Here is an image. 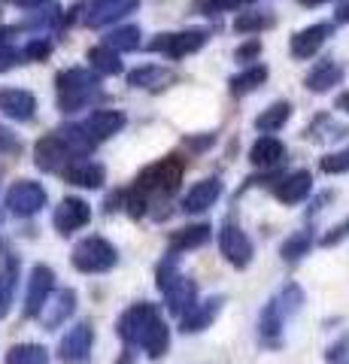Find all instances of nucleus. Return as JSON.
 Wrapping results in <instances>:
<instances>
[{"mask_svg":"<svg viewBox=\"0 0 349 364\" xmlns=\"http://www.w3.org/2000/svg\"><path fill=\"white\" fill-rule=\"evenodd\" d=\"M267 79V70L264 67H249V70H243L240 76H231V95H249V91H255L258 85H262Z\"/></svg>","mask_w":349,"mask_h":364,"instance_id":"obj_27","label":"nucleus"},{"mask_svg":"<svg viewBox=\"0 0 349 364\" xmlns=\"http://www.w3.org/2000/svg\"><path fill=\"white\" fill-rule=\"evenodd\" d=\"M0 149H4V152L18 149V140H16V136L9 134V131H4V128H0Z\"/></svg>","mask_w":349,"mask_h":364,"instance_id":"obj_37","label":"nucleus"},{"mask_svg":"<svg viewBox=\"0 0 349 364\" xmlns=\"http://www.w3.org/2000/svg\"><path fill=\"white\" fill-rule=\"evenodd\" d=\"M310 191H313V176L307 170H295V173L270 182V195H274L279 203H286V207H295V203L307 200Z\"/></svg>","mask_w":349,"mask_h":364,"instance_id":"obj_7","label":"nucleus"},{"mask_svg":"<svg viewBox=\"0 0 349 364\" xmlns=\"http://www.w3.org/2000/svg\"><path fill=\"white\" fill-rule=\"evenodd\" d=\"M92 343H95L92 325H76L73 331L61 340V358L64 361H85L88 352H92Z\"/></svg>","mask_w":349,"mask_h":364,"instance_id":"obj_15","label":"nucleus"},{"mask_svg":"<svg viewBox=\"0 0 349 364\" xmlns=\"http://www.w3.org/2000/svg\"><path fill=\"white\" fill-rule=\"evenodd\" d=\"M328 33H331L328 25H316V28H310V31L295 33V40H291V55H295V58H313Z\"/></svg>","mask_w":349,"mask_h":364,"instance_id":"obj_19","label":"nucleus"},{"mask_svg":"<svg viewBox=\"0 0 349 364\" xmlns=\"http://www.w3.org/2000/svg\"><path fill=\"white\" fill-rule=\"evenodd\" d=\"M52 291V270L49 267H37L33 270V279H31V291H28V316H37L43 310V304H46Z\"/></svg>","mask_w":349,"mask_h":364,"instance_id":"obj_21","label":"nucleus"},{"mask_svg":"<svg viewBox=\"0 0 349 364\" xmlns=\"http://www.w3.org/2000/svg\"><path fill=\"white\" fill-rule=\"evenodd\" d=\"M183 173H186V161L183 158H161V161H155L143 170V173L134 179V195H140L143 200L149 198H171L173 191L179 188V182H183Z\"/></svg>","mask_w":349,"mask_h":364,"instance_id":"obj_3","label":"nucleus"},{"mask_svg":"<svg viewBox=\"0 0 349 364\" xmlns=\"http://www.w3.org/2000/svg\"><path fill=\"white\" fill-rule=\"evenodd\" d=\"M155 286L164 294V304H167V313L173 316H186L191 306L198 304V286L191 277H183L176 267V255L167 252L159 267H155Z\"/></svg>","mask_w":349,"mask_h":364,"instance_id":"obj_2","label":"nucleus"},{"mask_svg":"<svg viewBox=\"0 0 349 364\" xmlns=\"http://www.w3.org/2000/svg\"><path fill=\"white\" fill-rule=\"evenodd\" d=\"M73 291H64L61 294V298H58V310H55V316L49 318V325H58L61 322V318H67V316H70L73 313Z\"/></svg>","mask_w":349,"mask_h":364,"instance_id":"obj_33","label":"nucleus"},{"mask_svg":"<svg viewBox=\"0 0 349 364\" xmlns=\"http://www.w3.org/2000/svg\"><path fill=\"white\" fill-rule=\"evenodd\" d=\"M222 198V179L219 176H210V179H200L188 188V195L183 198V210L198 215V213H207L213 203Z\"/></svg>","mask_w":349,"mask_h":364,"instance_id":"obj_9","label":"nucleus"},{"mask_svg":"<svg viewBox=\"0 0 349 364\" xmlns=\"http://www.w3.org/2000/svg\"><path fill=\"white\" fill-rule=\"evenodd\" d=\"M134 6H137V0H95L92 16H88V25L100 28V25H107V21H112V18L131 13Z\"/></svg>","mask_w":349,"mask_h":364,"instance_id":"obj_20","label":"nucleus"},{"mask_svg":"<svg viewBox=\"0 0 349 364\" xmlns=\"http://www.w3.org/2000/svg\"><path fill=\"white\" fill-rule=\"evenodd\" d=\"M122 128H125V116L116 109H97L92 119L85 122V131L95 136V140H107V136L119 134Z\"/></svg>","mask_w":349,"mask_h":364,"instance_id":"obj_18","label":"nucleus"},{"mask_svg":"<svg viewBox=\"0 0 349 364\" xmlns=\"http://www.w3.org/2000/svg\"><path fill=\"white\" fill-rule=\"evenodd\" d=\"M258 52H262V46H258L255 40L246 43L243 49H237V61H249V58H258Z\"/></svg>","mask_w":349,"mask_h":364,"instance_id":"obj_36","label":"nucleus"},{"mask_svg":"<svg viewBox=\"0 0 349 364\" xmlns=\"http://www.w3.org/2000/svg\"><path fill=\"white\" fill-rule=\"evenodd\" d=\"M289 116H291V107L286 104V100H276V104H270L262 116L255 119V128L258 131H264V134H270V131H279L283 124L289 122Z\"/></svg>","mask_w":349,"mask_h":364,"instance_id":"obj_25","label":"nucleus"},{"mask_svg":"<svg viewBox=\"0 0 349 364\" xmlns=\"http://www.w3.org/2000/svg\"><path fill=\"white\" fill-rule=\"evenodd\" d=\"M346 349H349V337H343V340H340V343H337V346H331V349H328V355H325V358H328L331 364H340V361L349 355Z\"/></svg>","mask_w":349,"mask_h":364,"instance_id":"obj_35","label":"nucleus"},{"mask_svg":"<svg viewBox=\"0 0 349 364\" xmlns=\"http://www.w3.org/2000/svg\"><path fill=\"white\" fill-rule=\"evenodd\" d=\"M310 249H313V231L304 228V231H295L289 240H283V246H279V258H283L286 264H298Z\"/></svg>","mask_w":349,"mask_h":364,"instance_id":"obj_22","label":"nucleus"},{"mask_svg":"<svg viewBox=\"0 0 349 364\" xmlns=\"http://www.w3.org/2000/svg\"><path fill=\"white\" fill-rule=\"evenodd\" d=\"M346 237H349V219H343L340 225H334L331 231L322 237V246H337V243H343Z\"/></svg>","mask_w":349,"mask_h":364,"instance_id":"obj_34","label":"nucleus"},{"mask_svg":"<svg viewBox=\"0 0 349 364\" xmlns=\"http://www.w3.org/2000/svg\"><path fill=\"white\" fill-rule=\"evenodd\" d=\"M6 203L16 215H33L46 203V191H43L37 182H16L6 195Z\"/></svg>","mask_w":349,"mask_h":364,"instance_id":"obj_10","label":"nucleus"},{"mask_svg":"<svg viewBox=\"0 0 349 364\" xmlns=\"http://www.w3.org/2000/svg\"><path fill=\"white\" fill-rule=\"evenodd\" d=\"M219 249H222V255L225 261L234 267V270H246L252 264V255H255V246L252 240L246 237V231L240 225H225L222 231H219Z\"/></svg>","mask_w":349,"mask_h":364,"instance_id":"obj_6","label":"nucleus"},{"mask_svg":"<svg viewBox=\"0 0 349 364\" xmlns=\"http://www.w3.org/2000/svg\"><path fill=\"white\" fill-rule=\"evenodd\" d=\"M88 219H92V210H88V203L80 200V198H67L61 207L55 210V228H58L61 234L80 231Z\"/></svg>","mask_w":349,"mask_h":364,"instance_id":"obj_13","label":"nucleus"},{"mask_svg":"<svg viewBox=\"0 0 349 364\" xmlns=\"http://www.w3.org/2000/svg\"><path fill=\"white\" fill-rule=\"evenodd\" d=\"M88 58H92V64L97 67V70H104V73H119L122 70L116 52H112L109 46H97V49L88 52Z\"/></svg>","mask_w":349,"mask_h":364,"instance_id":"obj_30","label":"nucleus"},{"mask_svg":"<svg viewBox=\"0 0 349 364\" xmlns=\"http://www.w3.org/2000/svg\"><path fill=\"white\" fill-rule=\"evenodd\" d=\"M167 79H173L167 70H161V67H140V70H134L128 76V82L134 88H159L161 82H167Z\"/></svg>","mask_w":349,"mask_h":364,"instance_id":"obj_28","label":"nucleus"},{"mask_svg":"<svg viewBox=\"0 0 349 364\" xmlns=\"http://www.w3.org/2000/svg\"><path fill=\"white\" fill-rule=\"evenodd\" d=\"M340 79H343V70H340V67L331 64V61H322V64H316V67L310 70V76H307V88H310V91H319V95H322V91H328L331 85L340 82Z\"/></svg>","mask_w":349,"mask_h":364,"instance_id":"obj_23","label":"nucleus"},{"mask_svg":"<svg viewBox=\"0 0 349 364\" xmlns=\"http://www.w3.org/2000/svg\"><path fill=\"white\" fill-rule=\"evenodd\" d=\"M249 161L262 170H274L286 161V146L276 140V136H262V140L252 143L249 149Z\"/></svg>","mask_w":349,"mask_h":364,"instance_id":"obj_16","label":"nucleus"},{"mask_svg":"<svg viewBox=\"0 0 349 364\" xmlns=\"http://www.w3.org/2000/svg\"><path fill=\"white\" fill-rule=\"evenodd\" d=\"M13 4H18V6H37V4H43V0H13Z\"/></svg>","mask_w":349,"mask_h":364,"instance_id":"obj_39","label":"nucleus"},{"mask_svg":"<svg viewBox=\"0 0 349 364\" xmlns=\"http://www.w3.org/2000/svg\"><path fill=\"white\" fill-rule=\"evenodd\" d=\"M204 43H207V33H204V31H188V33H164V37L155 40L149 49H152V52H164V55H173V58H179V55L198 52Z\"/></svg>","mask_w":349,"mask_h":364,"instance_id":"obj_12","label":"nucleus"},{"mask_svg":"<svg viewBox=\"0 0 349 364\" xmlns=\"http://www.w3.org/2000/svg\"><path fill=\"white\" fill-rule=\"evenodd\" d=\"M222 306H225L222 294H213V298L195 304L186 316H179V331H183V334H200V331H207V328L219 318Z\"/></svg>","mask_w":349,"mask_h":364,"instance_id":"obj_8","label":"nucleus"},{"mask_svg":"<svg viewBox=\"0 0 349 364\" xmlns=\"http://www.w3.org/2000/svg\"><path fill=\"white\" fill-rule=\"evenodd\" d=\"M283 328H286L283 313L276 310L274 301H267L264 310H262V316H258V340H262L264 346L276 349L279 343H283Z\"/></svg>","mask_w":349,"mask_h":364,"instance_id":"obj_14","label":"nucleus"},{"mask_svg":"<svg viewBox=\"0 0 349 364\" xmlns=\"http://www.w3.org/2000/svg\"><path fill=\"white\" fill-rule=\"evenodd\" d=\"M137 43H140V31L137 28H122V31H116V33H109V40H107V46L109 49H137Z\"/></svg>","mask_w":349,"mask_h":364,"instance_id":"obj_32","label":"nucleus"},{"mask_svg":"<svg viewBox=\"0 0 349 364\" xmlns=\"http://www.w3.org/2000/svg\"><path fill=\"white\" fill-rule=\"evenodd\" d=\"M337 109L349 112V91H346V95H340V97H337Z\"/></svg>","mask_w":349,"mask_h":364,"instance_id":"obj_38","label":"nucleus"},{"mask_svg":"<svg viewBox=\"0 0 349 364\" xmlns=\"http://www.w3.org/2000/svg\"><path fill=\"white\" fill-rule=\"evenodd\" d=\"M210 234H213V228H210L207 222L186 225V228H179V231H173V234H171V240H167V252L179 258V255L191 252V249L207 246V243H210Z\"/></svg>","mask_w":349,"mask_h":364,"instance_id":"obj_11","label":"nucleus"},{"mask_svg":"<svg viewBox=\"0 0 349 364\" xmlns=\"http://www.w3.org/2000/svg\"><path fill=\"white\" fill-rule=\"evenodd\" d=\"M67 179L73 182V186H82V188H100L104 186V167L100 164H73L70 170H67Z\"/></svg>","mask_w":349,"mask_h":364,"instance_id":"obj_24","label":"nucleus"},{"mask_svg":"<svg viewBox=\"0 0 349 364\" xmlns=\"http://www.w3.org/2000/svg\"><path fill=\"white\" fill-rule=\"evenodd\" d=\"M0 109L18 122H28L33 116V109H37V100L21 88H0Z\"/></svg>","mask_w":349,"mask_h":364,"instance_id":"obj_17","label":"nucleus"},{"mask_svg":"<svg viewBox=\"0 0 349 364\" xmlns=\"http://www.w3.org/2000/svg\"><path fill=\"white\" fill-rule=\"evenodd\" d=\"M6 364H49V355L43 346H16L9 352Z\"/></svg>","mask_w":349,"mask_h":364,"instance_id":"obj_29","label":"nucleus"},{"mask_svg":"<svg viewBox=\"0 0 349 364\" xmlns=\"http://www.w3.org/2000/svg\"><path fill=\"white\" fill-rule=\"evenodd\" d=\"M270 301L276 304V310L283 313V318H291L304 306V291H301V286H295V282H286Z\"/></svg>","mask_w":349,"mask_h":364,"instance_id":"obj_26","label":"nucleus"},{"mask_svg":"<svg viewBox=\"0 0 349 364\" xmlns=\"http://www.w3.org/2000/svg\"><path fill=\"white\" fill-rule=\"evenodd\" d=\"M322 173L337 176V173H349V146L340 152H331L322 158Z\"/></svg>","mask_w":349,"mask_h":364,"instance_id":"obj_31","label":"nucleus"},{"mask_svg":"<svg viewBox=\"0 0 349 364\" xmlns=\"http://www.w3.org/2000/svg\"><path fill=\"white\" fill-rule=\"evenodd\" d=\"M97 95V79L85 70H67L58 76V104L64 112L85 107Z\"/></svg>","mask_w":349,"mask_h":364,"instance_id":"obj_4","label":"nucleus"},{"mask_svg":"<svg viewBox=\"0 0 349 364\" xmlns=\"http://www.w3.org/2000/svg\"><path fill=\"white\" fill-rule=\"evenodd\" d=\"M119 337L128 346H140L152 361H159L171 349V328L161 318V310L149 301L128 306L119 318Z\"/></svg>","mask_w":349,"mask_h":364,"instance_id":"obj_1","label":"nucleus"},{"mask_svg":"<svg viewBox=\"0 0 349 364\" xmlns=\"http://www.w3.org/2000/svg\"><path fill=\"white\" fill-rule=\"evenodd\" d=\"M116 261H119L116 246L107 243L104 237H88V240H82L73 249V264L82 273H104L116 267Z\"/></svg>","mask_w":349,"mask_h":364,"instance_id":"obj_5","label":"nucleus"}]
</instances>
